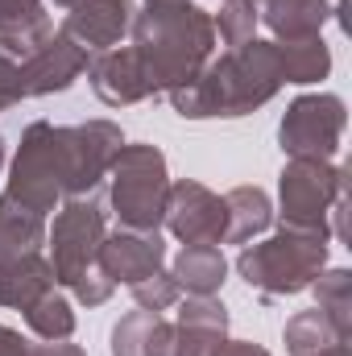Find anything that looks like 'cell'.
I'll return each mask as SVG.
<instances>
[{
  "instance_id": "obj_1",
  "label": "cell",
  "mask_w": 352,
  "mask_h": 356,
  "mask_svg": "<svg viewBox=\"0 0 352 356\" xmlns=\"http://www.w3.org/2000/svg\"><path fill=\"white\" fill-rule=\"evenodd\" d=\"M282 58L269 38H253L245 46L211 58L191 83L166 91L178 116L211 120V116H249L282 91Z\"/></svg>"
},
{
  "instance_id": "obj_2",
  "label": "cell",
  "mask_w": 352,
  "mask_h": 356,
  "mask_svg": "<svg viewBox=\"0 0 352 356\" xmlns=\"http://www.w3.org/2000/svg\"><path fill=\"white\" fill-rule=\"evenodd\" d=\"M133 50L145 67V79L158 95L191 83L216 58V25L195 0L186 4H145L133 13Z\"/></svg>"
},
{
  "instance_id": "obj_3",
  "label": "cell",
  "mask_w": 352,
  "mask_h": 356,
  "mask_svg": "<svg viewBox=\"0 0 352 356\" xmlns=\"http://www.w3.org/2000/svg\"><path fill=\"white\" fill-rule=\"evenodd\" d=\"M323 269H328V232H307L290 224H282L262 245H245L237 257V273L269 298L311 290V282Z\"/></svg>"
},
{
  "instance_id": "obj_4",
  "label": "cell",
  "mask_w": 352,
  "mask_h": 356,
  "mask_svg": "<svg viewBox=\"0 0 352 356\" xmlns=\"http://www.w3.org/2000/svg\"><path fill=\"white\" fill-rule=\"evenodd\" d=\"M166 154L158 145H120L108 170V203L120 228L137 232H158L166 216Z\"/></svg>"
},
{
  "instance_id": "obj_5",
  "label": "cell",
  "mask_w": 352,
  "mask_h": 356,
  "mask_svg": "<svg viewBox=\"0 0 352 356\" xmlns=\"http://www.w3.org/2000/svg\"><path fill=\"white\" fill-rule=\"evenodd\" d=\"M4 195L25 203L38 216L58 211V203H63V141H58V124L33 120L21 133V145H17L13 166H8Z\"/></svg>"
},
{
  "instance_id": "obj_6",
  "label": "cell",
  "mask_w": 352,
  "mask_h": 356,
  "mask_svg": "<svg viewBox=\"0 0 352 356\" xmlns=\"http://www.w3.org/2000/svg\"><path fill=\"white\" fill-rule=\"evenodd\" d=\"M278 199H282V224L332 236L328 220L332 207L344 199V170L323 158H290L278 178Z\"/></svg>"
},
{
  "instance_id": "obj_7",
  "label": "cell",
  "mask_w": 352,
  "mask_h": 356,
  "mask_svg": "<svg viewBox=\"0 0 352 356\" xmlns=\"http://www.w3.org/2000/svg\"><path fill=\"white\" fill-rule=\"evenodd\" d=\"M104 236H108V220H104V207H99L95 191L79 195V199H63V207L54 211V228L46 232L54 282L75 286V277L95 266Z\"/></svg>"
},
{
  "instance_id": "obj_8",
  "label": "cell",
  "mask_w": 352,
  "mask_h": 356,
  "mask_svg": "<svg viewBox=\"0 0 352 356\" xmlns=\"http://www.w3.org/2000/svg\"><path fill=\"white\" fill-rule=\"evenodd\" d=\"M344 124H349V112H344L340 95H332V91L298 95V99H290V108L278 124L282 154L286 158H323V162H332L336 149H340Z\"/></svg>"
},
{
  "instance_id": "obj_9",
  "label": "cell",
  "mask_w": 352,
  "mask_h": 356,
  "mask_svg": "<svg viewBox=\"0 0 352 356\" xmlns=\"http://www.w3.org/2000/svg\"><path fill=\"white\" fill-rule=\"evenodd\" d=\"M58 141H63V199H79L108 178L112 158L125 145V133L112 120H88L71 129L58 124Z\"/></svg>"
},
{
  "instance_id": "obj_10",
  "label": "cell",
  "mask_w": 352,
  "mask_h": 356,
  "mask_svg": "<svg viewBox=\"0 0 352 356\" xmlns=\"http://www.w3.org/2000/svg\"><path fill=\"white\" fill-rule=\"evenodd\" d=\"M162 224L182 245H224L228 236V207L224 195L195 178H178L166 191V216Z\"/></svg>"
},
{
  "instance_id": "obj_11",
  "label": "cell",
  "mask_w": 352,
  "mask_h": 356,
  "mask_svg": "<svg viewBox=\"0 0 352 356\" xmlns=\"http://www.w3.org/2000/svg\"><path fill=\"white\" fill-rule=\"evenodd\" d=\"M99 269L116 282V286H137L145 277H154L166 266V241L162 232H137V228H116L104 236L99 245Z\"/></svg>"
},
{
  "instance_id": "obj_12",
  "label": "cell",
  "mask_w": 352,
  "mask_h": 356,
  "mask_svg": "<svg viewBox=\"0 0 352 356\" xmlns=\"http://www.w3.org/2000/svg\"><path fill=\"white\" fill-rule=\"evenodd\" d=\"M88 50L67 38L63 29H54V38L33 50L29 58H21V91L25 95H54V91H67L83 71H88Z\"/></svg>"
},
{
  "instance_id": "obj_13",
  "label": "cell",
  "mask_w": 352,
  "mask_h": 356,
  "mask_svg": "<svg viewBox=\"0 0 352 356\" xmlns=\"http://www.w3.org/2000/svg\"><path fill=\"white\" fill-rule=\"evenodd\" d=\"M88 79H91V91L108 108H129V104H141V99H158V91L145 79V67H141L133 46L99 50L88 63Z\"/></svg>"
},
{
  "instance_id": "obj_14",
  "label": "cell",
  "mask_w": 352,
  "mask_h": 356,
  "mask_svg": "<svg viewBox=\"0 0 352 356\" xmlns=\"http://www.w3.org/2000/svg\"><path fill=\"white\" fill-rule=\"evenodd\" d=\"M133 25V0H79L67 21H63V33L75 38L83 50H112L120 46V38L129 33Z\"/></svg>"
},
{
  "instance_id": "obj_15",
  "label": "cell",
  "mask_w": 352,
  "mask_h": 356,
  "mask_svg": "<svg viewBox=\"0 0 352 356\" xmlns=\"http://www.w3.org/2000/svg\"><path fill=\"white\" fill-rule=\"evenodd\" d=\"M228 340V307L216 294H191L175 323V356H216Z\"/></svg>"
},
{
  "instance_id": "obj_16",
  "label": "cell",
  "mask_w": 352,
  "mask_h": 356,
  "mask_svg": "<svg viewBox=\"0 0 352 356\" xmlns=\"http://www.w3.org/2000/svg\"><path fill=\"white\" fill-rule=\"evenodd\" d=\"M253 4H257V25L273 33V42L319 38L323 25L336 17L328 0H253Z\"/></svg>"
},
{
  "instance_id": "obj_17",
  "label": "cell",
  "mask_w": 352,
  "mask_h": 356,
  "mask_svg": "<svg viewBox=\"0 0 352 356\" xmlns=\"http://www.w3.org/2000/svg\"><path fill=\"white\" fill-rule=\"evenodd\" d=\"M50 38H54V25L42 0H0V46L13 58H29Z\"/></svg>"
},
{
  "instance_id": "obj_18",
  "label": "cell",
  "mask_w": 352,
  "mask_h": 356,
  "mask_svg": "<svg viewBox=\"0 0 352 356\" xmlns=\"http://www.w3.org/2000/svg\"><path fill=\"white\" fill-rule=\"evenodd\" d=\"M54 266L42 253H21L0 277V307L8 311H29L46 290H54Z\"/></svg>"
},
{
  "instance_id": "obj_19",
  "label": "cell",
  "mask_w": 352,
  "mask_h": 356,
  "mask_svg": "<svg viewBox=\"0 0 352 356\" xmlns=\"http://www.w3.org/2000/svg\"><path fill=\"white\" fill-rule=\"evenodd\" d=\"M170 277L186 294H216L228 277V261H224L220 245H182V253L170 266Z\"/></svg>"
},
{
  "instance_id": "obj_20",
  "label": "cell",
  "mask_w": 352,
  "mask_h": 356,
  "mask_svg": "<svg viewBox=\"0 0 352 356\" xmlns=\"http://www.w3.org/2000/svg\"><path fill=\"white\" fill-rule=\"evenodd\" d=\"M228 207V236L224 245H249L253 236H262L265 228L273 224V203L262 186H237L224 195Z\"/></svg>"
},
{
  "instance_id": "obj_21",
  "label": "cell",
  "mask_w": 352,
  "mask_h": 356,
  "mask_svg": "<svg viewBox=\"0 0 352 356\" xmlns=\"http://www.w3.org/2000/svg\"><path fill=\"white\" fill-rule=\"evenodd\" d=\"M273 46H278V58H282V79H286V83L307 88V83L328 79V71H332V50H328L323 33H319V38L273 42Z\"/></svg>"
},
{
  "instance_id": "obj_22",
  "label": "cell",
  "mask_w": 352,
  "mask_h": 356,
  "mask_svg": "<svg viewBox=\"0 0 352 356\" xmlns=\"http://www.w3.org/2000/svg\"><path fill=\"white\" fill-rule=\"evenodd\" d=\"M25 315V323H29V332L38 336V340H71L75 336V307H71V298L54 286V290H46L29 311H21Z\"/></svg>"
},
{
  "instance_id": "obj_23",
  "label": "cell",
  "mask_w": 352,
  "mask_h": 356,
  "mask_svg": "<svg viewBox=\"0 0 352 356\" xmlns=\"http://www.w3.org/2000/svg\"><path fill=\"white\" fill-rule=\"evenodd\" d=\"M315 307L332 319V327L349 340L352 336V273L349 269H323L315 282Z\"/></svg>"
},
{
  "instance_id": "obj_24",
  "label": "cell",
  "mask_w": 352,
  "mask_h": 356,
  "mask_svg": "<svg viewBox=\"0 0 352 356\" xmlns=\"http://www.w3.org/2000/svg\"><path fill=\"white\" fill-rule=\"evenodd\" d=\"M0 236L13 249H21V253H42V245H46V216H38L25 203L0 195Z\"/></svg>"
},
{
  "instance_id": "obj_25",
  "label": "cell",
  "mask_w": 352,
  "mask_h": 356,
  "mask_svg": "<svg viewBox=\"0 0 352 356\" xmlns=\"http://www.w3.org/2000/svg\"><path fill=\"white\" fill-rule=\"evenodd\" d=\"M336 340H344V336L332 327V319L319 307L298 311L286 323V353L290 356H311V353H319V348H328V344H336Z\"/></svg>"
},
{
  "instance_id": "obj_26",
  "label": "cell",
  "mask_w": 352,
  "mask_h": 356,
  "mask_svg": "<svg viewBox=\"0 0 352 356\" xmlns=\"http://www.w3.org/2000/svg\"><path fill=\"white\" fill-rule=\"evenodd\" d=\"M162 315L158 311H129L116 327H112V356H154V332H158Z\"/></svg>"
},
{
  "instance_id": "obj_27",
  "label": "cell",
  "mask_w": 352,
  "mask_h": 356,
  "mask_svg": "<svg viewBox=\"0 0 352 356\" xmlns=\"http://www.w3.org/2000/svg\"><path fill=\"white\" fill-rule=\"evenodd\" d=\"M216 38L232 50L257 38V4L253 0H220V13H211Z\"/></svg>"
},
{
  "instance_id": "obj_28",
  "label": "cell",
  "mask_w": 352,
  "mask_h": 356,
  "mask_svg": "<svg viewBox=\"0 0 352 356\" xmlns=\"http://www.w3.org/2000/svg\"><path fill=\"white\" fill-rule=\"evenodd\" d=\"M129 290H133L137 307L158 311V315H162V311H170V307L178 302V294H182V290L175 286V277H170L166 269H158L154 277H145V282H137V286H129Z\"/></svg>"
},
{
  "instance_id": "obj_29",
  "label": "cell",
  "mask_w": 352,
  "mask_h": 356,
  "mask_svg": "<svg viewBox=\"0 0 352 356\" xmlns=\"http://www.w3.org/2000/svg\"><path fill=\"white\" fill-rule=\"evenodd\" d=\"M71 290H75V298H79L83 307H104V302L112 298L116 282H112V277L99 269V261H95L91 269H83V273L75 277V286H71Z\"/></svg>"
},
{
  "instance_id": "obj_30",
  "label": "cell",
  "mask_w": 352,
  "mask_h": 356,
  "mask_svg": "<svg viewBox=\"0 0 352 356\" xmlns=\"http://www.w3.org/2000/svg\"><path fill=\"white\" fill-rule=\"evenodd\" d=\"M25 91H21V58H13L4 46H0V112L21 104Z\"/></svg>"
},
{
  "instance_id": "obj_31",
  "label": "cell",
  "mask_w": 352,
  "mask_h": 356,
  "mask_svg": "<svg viewBox=\"0 0 352 356\" xmlns=\"http://www.w3.org/2000/svg\"><path fill=\"white\" fill-rule=\"evenodd\" d=\"M0 356H29V340L17 327H4L0 323Z\"/></svg>"
},
{
  "instance_id": "obj_32",
  "label": "cell",
  "mask_w": 352,
  "mask_h": 356,
  "mask_svg": "<svg viewBox=\"0 0 352 356\" xmlns=\"http://www.w3.org/2000/svg\"><path fill=\"white\" fill-rule=\"evenodd\" d=\"M29 356H88L79 344H67V340H46V344H29Z\"/></svg>"
},
{
  "instance_id": "obj_33",
  "label": "cell",
  "mask_w": 352,
  "mask_h": 356,
  "mask_svg": "<svg viewBox=\"0 0 352 356\" xmlns=\"http://www.w3.org/2000/svg\"><path fill=\"white\" fill-rule=\"evenodd\" d=\"M216 356H269V353H265L262 344H253V340H224L216 348Z\"/></svg>"
},
{
  "instance_id": "obj_34",
  "label": "cell",
  "mask_w": 352,
  "mask_h": 356,
  "mask_svg": "<svg viewBox=\"0 0 352 356\" xmlns=\"http://www.w3.org/2000/svg\"><path fill=\"white\" fill-rule=\"evenodd\" d=\"M154 356H175V323L170 319H162L154 332Z\"/></svg>"
},
{
  "instance_id": "obj_35",
  "label": "cell",
  "mask_w": 352,
  "mask_h": 356,
  "mask_svg": "<svg viewBox=\"0 0 352 356\" xmlns=\"http://www.w3.org/2000/svg\"><path fill=\"white\" fill-rule=\"evenodd\" d=\"M17 257H21V253H17V249H13V245H8V241H4V236H0V277H4V269L13 266V261H17Z\"/></svg>"
},
{
  "instance_id": "obj_36",
  "label": "cell",
  "mask_w": 352,
  "mask_h": 356,
  "mask_svg": "<svg viewBox=\"0 0 352 356\" xmlns=\"http://www.w3.org/2000/svg\"><path fill=\"white\" fill-rule=\"evenodd\" d=\"M311 356H352V348H349V340H336V344H328V348H319Z\"/></svg>"
},
{
  "instance_id": "obj_37",
  "label": "cell",
  "mask_w": 352,
  "mask_h": 356,
  "mask_svg": "<svg viewBox=\"0 0 352 356\" xmlns=\"http://www.w3.org/2000/svg\"><path fill=\"white\" fill-rule=\"evenodd\" d=\"M50 4H58V8H67V13H71V8H75L79 0H50Z\"/></svg>"
},
{
  "instance_id": "obj_38",
  "label": "cell",
  "mask_w": 352,
  "mask_h": 356,
  "mask_svg": "<svg viewBox=\"0 0 352 356\" xmlns=\"http://www.w3.org/2000/svg\"><path fill=\"white\" fill-rule=\"evenodd\" d=\"M0 166H4V137H0Z\"/></svg>"
}]
</instances>
